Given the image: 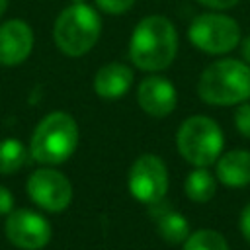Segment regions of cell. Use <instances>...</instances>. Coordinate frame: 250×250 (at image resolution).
<instances>
[{
	"label": "cell",
	"instance_id": "15",
	"mask_svg": "<svg viewBox=\"0 0 250 250\" xmlns=\"http://www.w3.org/2000/svg\"><path fill=\"white\" fill-rule=\"evenodd\" d=\"M215 189H217V180L207 168H193L186 176L184 191L188 199L195 203H207L209 199H213Z\"/></svg>",
	"mask_w": 250,
	"mask_h": 250
},
{
	"label": "cell",
	"instance_id": "11",
	"mask_svg": "<svg viewBox=\"0 0 250 250\" xmlns=\"http://www.w3.org/2000/svg\"><path fill=\"white\" fill-rule=\"evenodd\" d=\"M35 35L25 20L14 18L0 23V64L16 66L21 64L33 51Z\"/></svg>",
	"mask_w": 250,
	"mask_h": 250
},
{
	"label": "cell",
	"instance_id": "23",
	"mask_svg": "<svg viewBox=\"0 0 250 250\" xmlns=\"http://www.w3.org/2000/svg\"><path fill=\"white\" fill-rule=\"evenodd\" d=\"M240 53H242L244 62H246V64H250V35H248V37H244V39L240 41Z\"/></svg>",
	"mask_w": 250,
	"mask_h": 250
},
{
	"label": "cell",
	"instance_id": "3",
	"mask_svg": "<svg viewBox=\"0 0 250 250\" xmlns=\"http://www.w3.org/2000/svg\"><path fill=\"white\" fill-rule=\"evenodd\" d=\"M197 96L209 105H238L250 100V64L219 59L205 66L197 80Z\"/></svg>",
	"mask_w": 250,
	"mask_h": 250
},
{
	"label": "cell",
	"instance_id": "9",
	"mask_svg": "<svg viewBox=\"0 0 250 250\" xmlns=\"http://www.w3.org/2000/svg\"><path fill=\"white\" fill-rule=\"evenodd\" d=\"M4 234L8 242L20 250H41L51 242V223L37 211L27 207L12 209L6 215Z\"/></svg>",
	"mask_w": 250,
	"mask_h": 250
},
{
	"label": "cell",
	"instance_id": "17",
	"mask_svg": "<svg viewBox=\"0 0 250 250\" xmlns=\"http://www.w3.org/2000/svg\"><path fill=\"white\" fill-rule=\"evenodd\" d=\"M182 250H230L225 236L213 229H199L195 232H189V236L184 240Z\"/></svg>",
	"mask_w": 250,
	"mask_h": 250
},
{
	"label": "cell",
	"instance_id": "1",
	"mask_svg": "<svg viewBox=\"0 0 250 250\" xmlns=\"http://www.w3.org/2000/svg\"><path fill=\"white\" fill-rule=\"evenodd\" d=\"M129 59L145 72H158L172 64L178 53V31L166 16L143 18L129 39Z\"/></svg>",
	"mask_w": 250,
	"mask_h": 250
},
{
	"label": "cell",
	"instance_id": "18",
	"mask_svg": "<svg viewBox=\"0 0 250 250\" xmlns=\"http://www.w3.org/2000/svg\"><path fill=\"white\" fill-rule=\"evenodd\" d=\"M94 4L98 12H104L109 16H121L135 6V0H94Z\"/></svg>",
	"mask_w": 250,
	"mask_h": 250
},
{
	"label": "cell",
	"instance_id": "14",
	"mask_svg": "<svg viewBox=\"0 0 250 250\" xmlns=\"http://www.w3.org/2000/svg\"><path fill=\"white\" fill-rule=\"evenodd\" d=\"M217 180L229 188H242L250 184V152L242 148L227 150L215 162Z\"/></svg>",
	"mask_w": 250,
	"mask_h": 250
},
{
	"label": "cell",
	"instance_id": "22",
	"mask_svg": "<svg viewBox=\"0 0 250 250\" xmlns=\"http://www.w3.org/2000/svg\"><path fill=\"white\" fill-rule=\"evenodd\" d=\"M197 2L203 4V6H207V8H211V10H217V12L234 8L238 4V0H197Z\"/></svg>",
	"mask_w": 250,
	"mask_h": 250
},
{
	"label": "cell",
	"instance_id": "6",
	"mask_svg": "<svg viewBox=\"0 0 250 250\" xmlns=\"http://www.w3.org/2000/svg\"><path fill=\"white\" fill-rule=\"evenodd\" d=\"M193 47L209 55H225L240 43V27L234 18L221 12H207L193 18L188 29Z\"/></svg>",
	"mask_w": 250,
	"mask_h": 250
},
{
	"label": "cell",
	"instance_id": "12",
	"mask_svg": "<svg viewBox=\"0 0 250 250\" xmlns=\"http://www.w3.org/2000/svg\"><path fill=\"white\" fill-rule=\"evenodd\" d=\"M133 80L135 74L131 66L123 62H105L96 70L92 88L104 100H117L131 90Z\"/></svg>",
	"mask_w": 250,
	"mask_h": 250
},
{
	"label": "cell",
	"instance_id": "5",
	"mask_svg": "<svg viewBox=\"0 0 250 250\" xmlns=\"http://www.w3.org/2000/svg\"><path fill=\"white\" fill-rule=\"evenodd\" d=\"M225 137L215 119L207 115H191L182 121L176 131V148L193 168H207L217 162L223 152Z\"/></svg>",
	"mask_w": 250,
	"mask_h": 250
},
{
	"label": "cell",
	"instance_id": "10",
	"mask_svg": "<svg viewBox=\"0 0 250 250\" xmlns=\"http://www.w3.org/2000/svg\"><path fill=\"white\" fill-rule=\"evenodd\" d=\"M137 104L146 115L162 119L176 109L178 92L168 78L160 74H148L137 86Z\"/></svg>",
	"mask_w": 250,
	"mask_h": 250
},
{
	"label": "cell",
	"instance_id": "7",
	"mask_svg": "<svg viewBox=\"0 0 250 250\" xmlns=\"http://www.w3.org/2000/svg\"><path fill=\"white\" fill-rule=\"evenodd\" d=\"M168 168L166 162L156 154H141L129 168L127 188L129 193L145 205L164 201L168 191Z\"/></svg>",
	"mask_w": 250,
	"mask_h": 250
},
{
	"label": "cell",
	"instance_id": "21",
	"mask_svg": "<svg viewBox=\"0 0 250 250\" xmlns=\"http://www.w3.org/2000/svg\"><path fill=\"white\" fill-rule=\"evenodd\" d=\"M238 229L242 232V236L246 238V242L250 244V203L242 209L240 213V219H238Z\"/></svg>",
	"mask_w": 250,
	"mask_h": 250
},
{
	"label": "cell",
	"instance_id": "24",
	"mask_svg": "<svg viewBox=\"0 0 250 250\" xmlns=\"http://www.w3.org/2000/svg\"><path fill=\"white\" fill-rule=\"evenodd\" d=\"M6 10H8V0H0V18L4 16Z\"/></svg>",
	"mask_w": 250,
	"mask_h": 250
},
{
	"label": "cell",
	"instance_id": "2",
	"mask_svg": "<svg viewBox=\"0 0 250 250\" xmlns=\"http://www.w3.org/2000/svg\"><path fill=\"white\" fill-rule=\"evenodd\" d=\"M80 141L76 119L66 111H51L35 125L29 141V156L43 166L66 162Z\"/></svg>",
	"mask_w": 250,
	"mask_h": 250
},
{
	"label": "cell",
	"instance_id": "19",
	"mask_svg": "<svg viewBox=\"0 0 250 250\" xmlns=\"http://www.w3.org/2000/svg\"><path fill=\"white\" fill-rule=\"evenodd\" d=\"M234 125L242 137L250 139V102L248 100L238 104V107L234 111Z\"/></svg>",
	"mask_w": 250,
	"mask_h": 250
},
{
	"label": "cell",
	"instance_id": "13",
	"mask_svg": "<svg viewBox=\"0 0 250 250\" xmlns=\"http://www.w3.org/2000/svg\"><path fill=\"white\" fill-rule=\"evenodd\" d=\"M148 207H150V217L156 225L158 236L166 244H172V246L184 244V240L189 236V221L182 213L164 205L162 201L148 205Z\"/></svg>",
	"mask_w": 250,
	"mask_h": 250
},
{
	"label": "cell",
	"instance_id": "8",
	"mask_svg": "<svg viewBox=\"0 0 250 250\" xmlns=\"http://www.w3.org/2000/svg\"><path fill=\"white\" fill-rule=\"evenodd\" d=\"M27 197L47 213H61L72 201V184L55 166H41L27 176Z\"/></svg>",
	"mask_w": 250,
	"mask_h": 250
},
{
	"label": "cell",
	"instance_id": "20",
	"mask_svg": "<svg viewBox=\"0 0 250 250\" xmlns=\"http://www.w3.org/2000/svg\"><path fill=\"white\" fill-rule=\"evenodd\" d=\"M12 209H14V195L6 186L0 184V215L6 217Z\"/></svg>",
	"mask_w": 250,
	"mask_h": 250
},
{
	"label": "cell",
	"instance_id": "16",
	"mask_svg": "<svg viewBox=\"0 0 250 250\" xmlns=\"http://www.w3.org/2000/svg\"><path fill=\"white\" fill-rule=\"evenodd\" d=\"M29 158V148L18 139H2L0 141V174H16L23 168Z\"/></svg>",
	"mask_w": 250,
	"mask_h": 250
},
{
	"label": "cell",
	"instance_id": "25",
	"mask_svg": "<svg viewBox=\"0 0 250 250\" xmlns=\"http://www.w3.org/2000/svg\"><path fill=\"white\" fill-rule=\"evenodd\" d=\"M70 2H86V0H70Z\"/></svg>",
	"mask_w": 250,
	"mask_h": 250
},
{
	"label": "cell",
	"instance_id": "4",
	"mask_svg": "<svg viewBox=\"0 0 250 250\" xmlns=\"http://www.w3.org/2000/svg\"><path fill=\"white\" fill-rule=\"evenodd\" d=\"M102 33L100 12L86 2H70L62 8L53 23L57 49L66 57H82L98 43Z\"/></svg>",
	"mask_w": 250,
	"mask_h": 250
}]
</instances>
